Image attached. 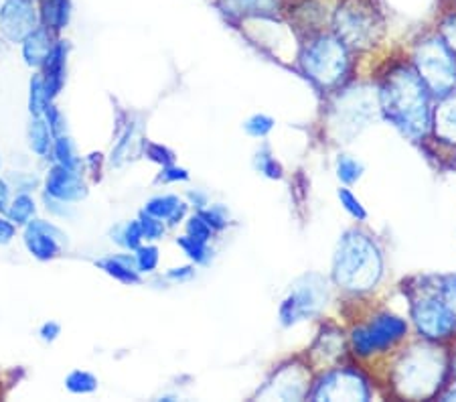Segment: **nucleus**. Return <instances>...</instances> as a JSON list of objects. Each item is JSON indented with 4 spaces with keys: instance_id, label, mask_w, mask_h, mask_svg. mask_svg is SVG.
I'll use <instances>...</instances> for the list:
<instances>
[{
    "instance_id": "58836bf2",
    "label": "nucleus",
    "mask_w": 456,
    "mask_h": 402,
    "mask_svg": "<svg viewBox=\"0 0 456 402\" xmlns=\"http://www.w3.org/2000/svg\"><path fill=\"white\" fill-rule=\"evenodd\" d=\"M440 295H443L446 305L451 307V309L454 311V316H456V275H451V276H446V279H443Z\"/></svg>"
},
{
    "instance_id": "39448f33",
    "label": "nucleus",
    "mask_w": 456,
    "mask_h": 402,
    "mask_svg": "<svg viewBox=\"0 0 456 402\" xmlns=\"http://www.w3.org/2000/svg\"><path fill=\"white\" fill-rule=\"evenodd\" d=\"M416 63L422 82L438 96L456 87V53L440 35L428 37L416 49Z\"/></svg>"
},
{
    "instance_id": "9b49d317",
    "label": "nucleus",
    "mask_w": 456,
    "mask_h": 402,
    "mask_svg": "<svg viewBox=\"0 0 456 402\" xmlns=\"http://www.w3.org/2000/svg\"><path fill=\"white\" fill-rule=\"evenodd\" d=\"M316 400H367L370 390L362 378L349 370L333 372L322 378L319 389L314 392Z\"/></svg>"
},
{
    "instance_id": "6e6552de",
    "label": "nucleus",
    "mask_w": 456,
    "mask_h": 402,
    "mask_svg": "<svg viewBox=\"0 0 456 402\" xmlns=\"http://www.w3.org/2000/svg\"><path fill=\"white\" fill-rule=\"evenodd\" d=\"M408 332L406 321L395 316H379L371 324L353 332V348L359 356H371L386 352L395 341H400Z\"/></svg>"
},
{
    "instance_id": "a211bd4d",
    "label": "nucleus",
    "mask_w": 456,
    "mask_h": 402,
    "mask_svg": "<svg viewBox=\"0 0 456 402\" xmlns=\"http://www.w3.org/2000/svg\"><path fill=\"white\" fill-rule=\"evenodd\" d=\"M53 49V43H51V33L47 27H37L35 31L27 37L23 45V55L28 65L33 68H39V65H45L47 57Z\"/></svg>"
},
{
    "instance_id": "f03ea898",
    "label": "nucleus",
    "mask_w": 456,
    "mask_h": 402,
    "mask_svg": "<svg viewBox=\"0 0 456 402\" xmlns=\"http://www.w3.org/2000/svg\"><path fill=\"white\" fill-rule=\"evenodd\" d=\"M381 270L384 262L373 240L357 230L345 234L333 262L335 283L347 291H370L381 279Z\"/></svg>"
},
{
    "instance_id": "423d86ee",
    "label": "nucleus",
    "mask_w": 456,
    "mask_h": 402,
    "mask_svg": "<svg viewBox=\"0 0 456 402\" xmlns=\"http://www.w3.org/2000/svg\"><path fill=\"white\" fill-rule=\"evenodd\" d=\"M303 65L308 76L322 86L339 79L347 68V49L337 35H319L306 43L303 51Z\"/></svg>"
},
{
    "instance_id": "4be33fe9",
    "label": "nucleus",
    "mask_w": 456,
    "mask_h": 402,
    "mask_svg": "<svg viewBox=\"0 0 456 402\" xmlns=\"http://www.w3.org/2000/svg\"><path fill=\"white\" fill-rule=\"evenodd\" d=\"M41 17L51 31H61L69 21V0H45Z\"/></svg>"
},
{
    "instance_id": "8fccbe9b",
    "label": "nucleus",
    "mask_w": 456,
    "mask_h": 402,
    "mask_svg": "<svg viewBox=\"0 0 456 402\" xmlns=\"http://www.w3.org/2000/svg\"><path fill=\"white\" fill-rule=\"evenodd\" d=\"M452 372H454V378H456V354L452 357Z\"/></svg>"
},
{
    "instance_id": "bb28decb",
    "label": "nucleus",
    "mask_w": 456,
    "mask_h": 402,
    "mask_svg": "<svg viewBox=\"0 0 456 402\" xmlns=\"http://www.w3.org/2000/svg\"><path fill=\"white\" fill-rule=\"evenodd\" d=\"M47 106H49V98L45 92V82H43L41 78H35L31 82V114L33 116L45 114Z\"/></svg>"
},
{
    "instance_id": "5701e85b",
    "label": "nucleus",
    "mask_w": 456,
    "mask_h": 402,
    "mask_svg": "<svg viewBox=\"0 0 456 402\" xmlns=\"http://www.w3.org/2000/svg\"><path fill=\"white\" fill-rule=\"evenodd\" d=\"M28 144L37 152V155L47 157L51 151V130L45 120H41V116H35L31 127H28Z\"/></svg>"
},
{
    "instance_id": "4c0bfd02",
    "label": "nucleus",
    "mask_w": 456,
    "mask_h": 402,
    "mask_svg": "<svg viewBox=\"0 0 456 402\" xmlns=\"http://www.w3.org/2000/svg\"><path fill=\"white\" fill-rule=\"evenodd\" d=\"M200 216L205 219V222L209 224L211 230H222V228H225V226H227V214H225V209L219 208V206L211 208V209H208V211H201Z\"/></svg>"
},
{
    "instance_id": "f3484780",
    "label": "nucleus",
    "mask_w": 456,
    "mask_h": 402,
    "mask_svg": "<svg viewBox=\"0 0 456 402\" xmlns=\"http://www.w3.org/2000/svg\"><path fill=\"white\" fill-rule=\"evenodd\" d=\"M434 128L443 141L456 144V87L443 96V102L434 112Z\"/></svg>"
},
{
    "instance_id": "49530a36",
    "label": "nucleus",
    "mask_w": 456,
    "mask_h": 402,
    "mask_svg": "<svg viewBox=\"0 0 456 402\" xmlns=\"http://www.w3.org/2000/svg\"><path fill=\"white\" fill-rule=\"evenodd\" d=\"M6 203H9V185L0 181V209H4Z\"/></svg>"
},
{
    "instance_id": "7c9ffc66",
    "label": "nucleus",
    "mask_w": 456,
    "mask_h": 402,
    "mask_svg": "<svg viewBox=\"0 0 456 402\" xmlns=\"http://www.w3.org/2000/svg\"><path fill=\"white\" fill-rule=\"evenodd\" d=\"M246 133L252 136H266L272 128H274V120L266 114H256L246 124Z\"/></svg>"
},
{
    "instance_id": "09e8293b",
    "label": "nucleus",
    "mask_w": 456,
    "mask_h": 402,
    "mask_svg": "<svg viewBox=\"0 0 456 402\" xmlns=\"http://www.w3.org/2000/svg\"><path fill=\"white\" fill-rule=\"evenodd\" d=\"M444 398H446V400H456V386H454V389L448 390V394H446Z\"/></svg>"
},
{
    "instance_id": "20e7f679",
    "label": "nucleus",
    "mask_w": 456,
    "mask_h": 402,
    "mask_svg": "<svg viewBox=\"0 0 456 402\" xmlns=\"http://www.w3.org/2000/svg\"><path fill=\"white\" fill-rule=\"evenodd\" d=\"M446 372L444 356L434 348H420L403 356L395 370V384L408 397H430L440 389Z\"/></svg>"
},
{
    "instance_id": "aec40b11",
    "label": "nucleus",
    "mask_w": 456,
    "mask_h": 402,
    "mask_svg": "<svg viewBox=\"0 0 456 402\" xmlns=\"http://www.w3.org/2000/svg\"><path fill=\"white\" fill-rule=\"evenodd\" d=\"M146 214L159 219H167L171 224H179L187 211V206L183 203L179 197L175 195H165V197H154L149 203H146Z\"/></svg>"
},
{
    "instance_id": "a878e982",
    "label": "nucleus",
    "mask_w": 456,
    "mask_h": 402,
    "mask_svg": "<svg viewBox=\"0 0 456 402\" xmlns=\"http://www.w3.org/2000/svg\"><path fill=\"white\" fill-rule=\"evenodd\" d=\"M33 211H35V203H33V200L28 195H19L17 200L12 201V206L9 208V216H11V219L12 222H17V224H27L28 219H31V216H33Z\"/></svg>"
},
{
    "instance_id": "cd10ccee",
    "label": "nucleus",
    "mask_w": 456,
    "mask_h": 402,
    "mask_svg": "<svg viewBox=\"0 0 456 402\" xmlns=\"http://www.w3.org/2000/svg\"><path fill=\"white\" fill-rule=\"evenodd\" d=\"M179 242V246L185 250V254L189 256L191 260L195 262H201V265H205V262L209 260V250H208V244L203 242H197V240H193L191 236H185V238H179L176 240Z\"/></svg>"
},
{
    "instance_id": "79ce46f5",
    "label": "nucleus",
    "mask_w": 456,
    "mask_h": 402,
    "mask_svg": "<svg viewBox=\"0 0 456 402\" xmlns=\"http://www.w3.org/2000/svg\"><path fill=\"white\" fill-rule=\"evenodd\" d=\"M189 177L187 175V171L185 169H179V167H165V171L160 173V181H165V183H168V181H185Z\"/></svg>"
},
{
    "instance_id": "4468645a",
    "label": "nucleus",
    "mask_w": 456,
    "mask_h": 402,
    "mask_svg": "<svg viewBox=\"0 0 456 402\" xmlns=\"http://www.w3.org/2000/svg\"><path fill=\"white\" fill-rule=\"evenodd\" d=\"M47 195L59 201H79L87 195V189L76 171L57 165L47 175Z\"/></svg>"
},
{
    "instance_id": "393cba45",
    "label": "nucleus",
    "mask_w": 456,
    "mask_h": 402,
    "mask_svg": "<svg viewBox=\"0 0 456 402\" xmlns=\"http://www.w3.org/2000/svg\"><path fill=\"white\" fill-rule=\"evenodd\" d=\"M142 228H141V222H130L120 228V232H116V240L120 242L122 246L130 248V250H138L141 248V240H142Z\"/></svg>"
},
{
    "instance_id": "7ed1b4c3",
    "label": "nucleus",
    "mask_w": 456,
    "mask_h": 402,
    "mask_svg": "<svg viewBox=\"0 0 456 402\" xmlns=\"http://www.w3.org/2000/svg\"><path fill=\"white\" fill-rule=\"evenodd\" d=\"M333 27L345 47L367 49L384 35V11L378 0H339L333 11Z\"/></svg>"
},
{
    "instance_id": "412c9836",
    "label": "nucleus",
    "mask_w": 456,
    "mask_h": 402,
    "mask_svg": "<svg viewBox=\"0 0 456 402\" xmlns=\"http://www.w3.org/2000/svg\"><path fill=\"white\" fill-rule=\"evenodd\" d=\"M98 265L106 270L108 275H112L114 279L122 283H138V270H136V258L130 256H112V258L100 260Z\"/></svg>"
},
{
    "instance_id": "c85d7f7f",
    "label": "nucleus",
    "mask_w": 456,
    "mask_h": 402,
    "mask_svg": "<svg viewBox=\"0 0 456 402\" xmlns=\"http://www.w3.org/2000/svg\"><path fill=\"white\" fill-rule=\"evenodd\" d=\"M55 159L59 160V165L68 167V169H73L76 171L77 167V159L76 155H73V146L69 143L68 136H57L55 141Z\"/></svg>"
},
{
    "instance_id": "ddd939ff",
    "label": "nucleus",
    "mask_w": 456,
    "mask_h": 402,
    "mask_svg": "<svg viewBox=\"0 0 456 402\" xmlns=\"http://www.w3.org/2000/svg\"><path fill=\"white\" fill-rule=\"evenodd\" d=\"M65 242V236L61 230L47 222H31L27 226L25 232V244L28 252L37 256L39 260H49L61 250V244Z\"/></svg>"
},
{
    "instance_id": "6ab92c4d",
    "label": "nucleus",
    "mask_w": 456,
    "mask_h": 402,
    "mask_svg": "<svg viewBox=\"0 0 456 402\" xmlns=\"http://www.w3.org/2000/svg\"><path fill=\"white\" fill-rule=\"evenodd\" d=\"M65 53H68V45L63 41H59L51 49L47 57V79H45V92L47 98H55L59 90L63 86V73H65Z\"/></svg>"
},
{
    "instance_id": "2f4dec72",
    "label": "nucleus",
    "mask_w": 456,
    "mask_h": 402,
    "mask_svg": "<svg viewBox=\"0 0 456 402\" xmlns=\"http://www.w3.org/2000/svg\"><path fill=\"white\" fill-rule=\"evenodd\" d=\"M187 234L193 240H197V242L208 244L209 238H211V228H209V224L205 222L201 216H193V217L189 219V224H187Z\"/></svg>"
},
{
    "instance_id": "c9c22d12",
    "label": "nucleus",
    "mask_w": 456,
    "mask_h": 402,
    "mask_svg": "<svg viewBox=\"0 0 456 402\" xmlns=\"http://www.w3.org/2000/svg\"><path fill=\"white\" fill-rule=\"evenodd\" d=\"M440 37L444 43L456 53V11H451L440 23Z\"/></svg>"
},
{
    "instance_id": "2eb2a0df",
    "label": "nucleus",
    "mask_w": 456,
    "mask_h": 402,
    "mask_svg": "<svg viewBox=\"0 0 456 402\" xmlns=\"http://www.w3.org/2000/svg\"><path fill=\"white\" fill-rule=\"evenodd\" d=\"M219 9L233 19H274L282 0H219Z\"/></svg>"
},
{
    "instance_id": "c756f323",
    "label": "nucleus",
    "mask_w": 456,
    "mask_h": 402,
    "mask_svg": "<svg viewBox=\"0 0 456 402\" xmlns=\"http://www.w3.org/2000/svg\"><path fill=\"white\" fill-rule=\"evenodd\" d=\"M362 171H363L362 163H357V160L351 157H341L339 163H337V175H339V179L343 183L357 181L362 177Z\"/></svg>"
},
{
    "instance_id": "de8ad7c7",
    "label": "nucleus",
    "mask_w": 456,
    "mask_h": 402,
    "mask_svg": "<svg viewBox=\"0 0 456 402\" xmlns=\"http://www.w3.org/2000/svg\"><path fill=\"white\" fill-rule=\"evenodd\" d=\"M189 197H191V200L195 201V206H197V208H203V206H205V195H203V193H197V192H193V193H191Z\"/></svg>"
},
{
    "instance_id": "9d476101",
    "label": "nucleus",
    "mask_w": 456,
    "mask_h": 402,
    "mask_svg": "<svg viewBox=\"0 0 456 402\" xmlns=\"http://www.w3.org/2000/svg\"><path fill=\"white\" fill-rule=\"evenodd\" d=\"M39 17L33 0H4L0 6V31L12 43L25 41L31 35Z\"/></svg>"
},
{
    "instance_id": "72a5a7b5",
    "label": "nucleus",
    "mask_w": 456,
    "mask_h": 402,
    "mask_svg": "<svg viewBox=\"0 0 456 402\" xmlns=\"http://www.w3.org/2000/svg\"><path fill=\"white\" fill-rule=\"evenodd\" d=\"M159 265V250L154 246L138 248L136 254V267L142 270V273H151V270L157 268Z\"/></svg>"
},
{
    "instance_id": "f8f14e48",
    "label": "nucleus",
    "mask_w": 456,
    "mask_h": 402,
    "mask_svg": "<svg viewBox=\"0 0 456 402\" xmlns=\"http://www.w3.org/2000/svg\"><path fill=\"white\" fill-rule=\"evenodd\" d=\"M371 114L373 104L365 94H349L337 106L333 124L339 128L341 136H353L359 133V128L365 127V122L371 119Z\"/></svg>"
},
{
    "instance_id": "0eeeda50",
    "label": "nucleus",
    "mask_w": 456,
    "mask_h": 402,
    "mask_svg": "<svg viewBox=\"0 0 456 402\" xmlns=\"http://www.w3.org/2000/svg\"><path fill=\"white\" fill-rule=\"evenodd\" d=\"M329 289L327 281L319 275H306L294 284L290 295L281 307V319L284 325H294L298 321L311 319L327 305Z\"/></svg>"
},
{
    "instance_id": "f704fd0d",
    "label": "nucleus",
    "mask_w": 456,
    "mask_h": 402,
    "mask_svg": "<svg viewBox=\"0 0 456 402\" xmlns=\"http://www.w3.org/2000/svg\"><path fill=\"white\" fill-rule=\"evenodd\" d=\"M339 200H341V206L347 209L355 219H365L367 217V211L363 209L362 201H359L357 197L349 192V189H339Z\"/></svg>"
},
{
    "instance_id": "1a4fd4ad",
    "label": "nucleus",
    "mask_w": 456,
    "mask_h": 402,
    "mask_svg": "<svg viewBox=\"0 0 456 402\" xmlns=\"http://www.w3.org/2000/svg\"><path fill=\"white\" fill-rule=\"evenodd\" d=\"M411 317L420 332L430 340L451 338L456 333V316L443 297H422L411 307Z\"/></svg>"
},
{
    "instance_id": "c03bdc74",
    "label": "nucleus",
    "mask_w": 456,
    "mask_h": 402,
    "mask_svg": "<svg viewBox=\"0 0 456 402\" xmlns=\"http://www.w3.org/2000/svg\"><path fill=\"white\" fill-rule=\"evenodd\" d=\"M57 335H59V325L53 324V321L41 327V338L45 340V341H53V340L57 338Z\"/></svg>"
},
{
    "instance_id": "e433bc0d",
    "label": "nucleus",
    "mask_w": 456,
    "mask_h": 402,
    "mask_svg": "<svg viewBox=\"0 0 456 402\" xmlns=\"http://www.w3.org/2000/svg\"><path fill=\"white\" fill-rule=\"evenodd\" d=\"M141 222V228H142V236L149 238V240H159L160 236H163L165 232V226L163 222H160L159 217H152L144 211V216L138 219Z\"/></svg>"
},
{
    "instance_id": "dca6fc26",
    "label": "nucleus",
    "mask_w": 456,
    "mask_h": 402,
    "mask_svg": "<svg viewBox=\"0 0 456 402\" xmlns=\"http://www.w3.org/2000/svg\"><path fill=\"white\" fill-rule=\"evenodd\" d=\"M306 394V378L298 368H286L276 376L274 382L268 386L262 397L268 398H286V400H298Z\"/></svg>"
},
{
    "instance_id": "b1692460",
    "label": "nucleus",
    "mask_w": 456,
    "mask_h": 402,
    "mask_svg": "<svg viewBox=\"0 0 456 402\" xmlns=\"http://www.w3.org/2000/svg\"><path fill=\"white\" fill-rule=\"evenodd\" d=\"M65 384H68V389L76 394H87L98 389V380H95L90 372H82V370L71 372L68 380H65Z\"/></svg>"
},
{
    "instance_id": "37998d69",
    "label": "nucleus",
    "mask_w": 456,
    "mask_h": 402,
    "mask_svg": "<svg viewBox=\"0 0 456 402\" xmlns=\"http://www.w3.org/2000/svg\"><path fill=\"white\" fill-rule=\"evenodd\" d=\"M14 236V226L6 219H0V244H9Z\"/></svg>"
},
{
    "instance_id": "a18cd8bd",
    "label": "nucleus",
    "mask_w": 456,
    "mask_h": 402,
    "mask_svg": "<svg viewBox=\"0 0 456 402\" xmlns=\"http://www.w3.org/2000/svg\"><path fill=\"white\" fill-rule=\"evenodd\" d=\"M168 276H171L173 281H187V279H191V276H193V270H191L189 267L175 268V270H171V273H168Z\"/></svg>"
},
{
    "instance_id": "ea45409f",
    "label": "nucleus",
    "mask_w": 456,
    "mask_h": 402,
    "mask_svg": "<svg viewBox=\"0 0 456 402\" xmlns=\"http://www.w3.org/2000/svg\"><path fill=\"white\" fill-rule=\"evenodd\" d=\"M146 155H149L152 160H157V163L165 165V167L173 165V159H175L173 152L167 151L165 146H160V144H149V146H146Z\"/></svg>"
},
{
    "instance_id": "f257e3e1",
    "label": "nucleus",
    "mask_w": 456,
    "mask_h": 402,
    "mask_svg": "<svg viewBox=\"0 0 456 402\" xmlns=\"http://www.w3.org/2000/svg\"><path fill=\"white\" fill-rule=\"evenodd\" d=\"M379 102L387 119L410 136H420L430 127L428 87L410 70H398L381 86Z\"/></svg>"
},
{
    "instance_id": "a19ab883",
    "label": "nucleus",
    "mask_w": 456,
    "mask_h": 402,
    "mask_svg": "<svg viewBox=\"0 0 456 402\" xmlns=\"http://www.w3.org/2000/svg\"><path fill=\"white\" fill-rule=\"evenodd\" d=\"M45 116H47V124H49L51 135H53L55 138L61 136L63 135V119H61V114H59V110L53 108V106H47Z\"/></svg>"
},
{
    "instance_id": "473e14b6",
    "label": "nucleus",
    "mask_w": 456,
    "mask_h": 402,
    "mask_svg": "<svg viewBox=\"0 0 456 402\" xmlns=\"http://www.w3.org/2000/svg\"><path fill=\"white\" fill-rule=\"evenodd\" d=\"M257 169H260L264 175H268V177H272V179L282 177V167L276 163V159L272 157L268 151L257 152Z\"/></svg>"
}]
</instances>
